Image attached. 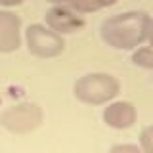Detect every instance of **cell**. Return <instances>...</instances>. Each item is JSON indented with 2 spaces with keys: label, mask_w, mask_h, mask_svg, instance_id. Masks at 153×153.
<instances>
[{
  "label": "cell",
  "mask_w": 153,
  "mask_h": 153,
  "mask_svg": "<svg viewBox=\"0 0 153 153\" xmlns=\"http://www.w3.org/2000/svg\"><path fill=\"white\" fill-rule=\"evenodd\" d=\"M151 17L146 12H124L107 17L100 27V35L107 46L115 50H134L147 40Z\"/></svg>",
  "instance_id": "1"
},
{
  "label": "cell",
  "mask_w": 153,
  "mask_h": 153,
  "mask_svg": "<svg viewBox=\"0 0 153 153\" xmlns=\"http://www.w3.org/2000/svg\"><path fill=\"white\" fill-rule=\"evenodd\" d=\"M121 82L107 73H88L80 76L73 86V94L79 102L88 105H102L117 98Z\"/></svg>",
  "instance_id": "2"
},
{
  "label": "cell",
  "mask_w": 153,
  "mask_h": 153,
  "mask_svg": "<svg viewBox=\"0 0 153 153\" xmlns=\"http://www.w3.org/2000/svg\"><path fill=\"white\" fill-rule=\"evenodd\" d=\"M42 119H44V111L40 105L23 102L0 113V126H4L12 134H29L40 126Z\"/></svg>",
  "instance_id": "3"
},
{
  "label": "cell",
  "mask_w": 153,
  "mask_h": 153,
  "mask_svg": "<svg viewBox=\"0 0 153 153\" xmlns=\"http://www.w3.org/2000/svg\"><path fill=\"white\" fill-rule=\"evenodd\" d=\"M25 42L27 50L36 57H56L63 54L65 50V40L61 35L54 33L52 29H48L40 23L29 25L25 31Z\"/></svg>",
  "instance_id": "4"
},
{
  "label": "cell",
  "mask_w": 153,
  "mask_h": 153,
  "mask_svg": "<svg viewBox=\"0 0 153 153\" xmlns=\"http://www.w3.org/2000/svg\"><path fill=\"white\" fill-rule=\"evenodd\" d=\"M46 25L57 35H73L84 27V17L71 6H54L46 12Z\"/></svg>",
  "instance_id": "5"
},
{
  "label": "cell",
  "mask_w": 153,
  "mask_h": 153,
  "mask_svg": "<svg viewBox=\"0 0 153 153\" xmlns=\"http://www.w3.org/2000/svg\"><path fill=\"white\" fill-rule=\"evenodd\" d=\"M21 46V19L13 12L0 10V54H12Z\"/></svg>",
  "instance_id": "6"
},
{
  "label": "cell",
  "mask_w": 153,
  "mask_h": 153,
  "mask_svg": "<svg viewBox=\"0 0 153 153\" xmlns=\"http://www.w3.org/2000/svg\"><path fill=\"white\" fill-rule=\"evenodd\" d=\"M136 107L130 102H113L103 109V123L115 130H126L136 123Z\"/></svg>",
  "instance_id": "7"
},
{
  "label": "cell",
  "mask_w": 153,
  "mask_h": 153,
  "mask_svg": "<svg viewBox=\"0 0 153 153\" xmlns=\"http://www.w3.org/2000/svg\"><path fill=\"white\" fill-rule=\"evenodd\" d=\"M113 4H117V0H73L71 8L76 10L79 13H92L98 12V10L109 8Z\"/></svg>",
  "instance_id": "8"
},
{
  "label": "cell",
  "mask_w": 153,
  "mask_h": 153,
  "mask_svg": "<svg viewBox=\"0 0 153 153\" xmlns=\"http://www.w3.org/2000/svg\"><path fill=\"white\" fill-rule=\"evenodd\" d=\"M132 63L142 69L153 71V48H138L132 54Z\"/></svg>",
  "instance_id": "9"
},
{
  "label": "cell",
  "mask_w": 153,
  "mask_h": 153,
  "mask_svg": "<svg viewBox=\"0 0 153 153\" xmlns=\"http://www.w3.org/2000/svg\"><path fill=\"white\" fill-rule=\"evenodd\" d=\"M140 149L143 153H153V124L146 126L140 134Z\"/></svg>",
  "instance_id": "10"
},
{
  "label": "cell",
  "mask_w": 153,
  "mask_h": 153,
  "mask_svg": "<svg viewBox=\"0 0 153 153\" xmlns=\"http://www.w3.org/2000/svg\"><path fill=\"white\" fill-rule=\"evenodd\" d=\"M109 153H143V151L134 143H117L109 149Z\"/></svg>",
  "instance_id": "11"
},
{
  "label": "cell",
  "mask_w": 153,
  "mask_h": 153,
  "mask_svg": "<svg viewBox=\"0 0 153 153\" xmlns=\"http://www.w3.org/2000/svg\"><path fill=\"white\" fill-rule=\"evenodd\" d=\"M25 0H0V6H6V8H13V6H19L23 4Z\"/></svg>",
  "instance_id": "12"
},
{
  "label": "cell",
  "mask_w": 153,
  "mask_h": 153,
  "mask_svg": "<svg viewBox=\"0 0 153 153\" xmlns=\"http://www.w3.org/2000/svg\"><path fill=\"white\" fill-rule=\"evenodd\" d=\"M48 2L56 4V6H71V4H73V0H48Z\"/></svg>",
  "instance_id": "13"
},
{
  "label": "cell",
  "mask_w": 153,
  "mask_h": 153,
  "mask_svg": "<svg viewBox=\"0 0 153 153\" xmlns=\"http://www.w3.org/2000/svg\"><path fill=\"white\" fill-rule=\"evenodd\" d=\"M147 40H149V44L153 46V19L149 21V27H147Z\"/></svg>",
  "instance_id": "14"
},
{
  "label": "cell",
  "mask_w": 153,
  "mask_h": 153,
  "mask_svg": "<svg viewBox=\"0 0 153 153\" xmlns=\"http://www.w3.org/2000/svg\"><path fill=\"white\" fill-rule=\"evenodd\" d=\"M0 105H2V98H0Z\"/></svg>",
  "instance_id": "15"
}]
</instances>
